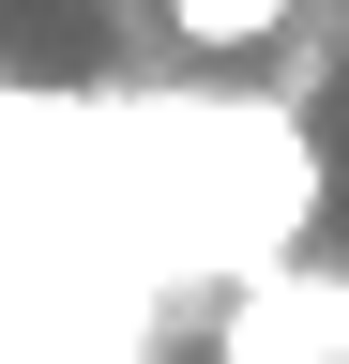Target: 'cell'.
<instances>
[{"mask_svg": "<svg viewBox=\"0 0 349 364\" xmlns=\"http://www.w3.org/2000/svg\"><path fill=\"white\" fill-rule=\"evenodd\" d=\"M167 31L183 46H258V31H289V0H167Z\"/></svg>", "mask_w": 349, "mask_h": 364, "instance_id": "6da1fadb", "label": "cell"}]
</instances>
